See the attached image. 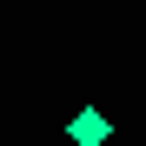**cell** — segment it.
<instances>
[{"label": "cell", "mask_w": 146, "mask_h": 146, "mask_svg": "<svg viewBox=\"0 0 146 146\" xmlns=\"http://www.w3.org/2000/svg\"><path fill=\"white\" fill-rule=\"evenodd\" d=\"M106 133H113V119H106L100 106H80V113L66 119V139H73V146H106Z\"/></svg>", "instance_id": "cell-1"}]
</instances>
